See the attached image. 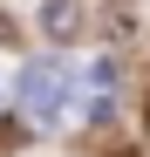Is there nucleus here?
<instances>
[{"label": "nucleus", "mask_w": 150, "mask_h": 157, "mask_svg": "<svg viewBox=\"0 0 150 157\" xmlns=\"http://www.w3.org/2000/svg\"><path fill=\"white\" fill-rule=\"evenodd\" d=\"M14 96H21V109H28L34 123H62L68 116V75L55 62H28L21 82H14Z\"/></svg>", "instance_id": "1"}, {"label": "nucleus", "mask_w": 150, "mask_h": 157, "mask_svg": "<svg viewBox=\"0 0 150 157\" xmlns=\"http://www.w3.org/2000/svg\"><path fill=\"white\" fill-rule=\"evenodd\" d=\"M34 28L55 48H75V41H89L96 14H89V0H41V7H34Z\"/></svg>", "instance_id": "2"}, {"label": "nucleus", "mask_w": 150, "mask_h": 157, "mask_svg": "<svg viewBox=\"0 0 150 157\" xmlns=\"http://www.w3.org/2000/svg\"><path fill=\"white\" fill-rule=\"evenodd\" d=\"M143 116H150V102H143Z\"/></svg>", "instance_id": "3"}]
</instances>
